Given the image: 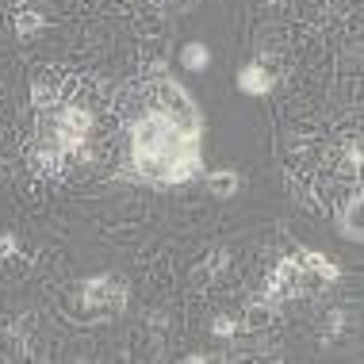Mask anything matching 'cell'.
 Masks as SVG:
<instances>
[{
    "instance_id": "obj_1",
    "label": "cell",
    "mask_w": 364,
    "mask_h": 364,
    "mask_svg": "<svg viewBox=\"0 0 364 364\" xmlns=\"http://www.w3.org/2000/svg\"><path fill=\"white\" fill-rule=\"evenodd\" d=\"M203 131H184L161 112L146 107L139 119L131 123V165L134 176L157 188H173L192 176L203 173V154H200Z\"/></svg>"
},
{
    "instance_id": "obj_2",
    "label": "cell",
    "mask_w": 364,
    "mask_h": 364,
    "mask_svg": "<svg viewBox=\"0 0 364 364\" xmlns=\"http://www.w3.org/2000/svg\"><path fill=\"white\" fill-rule=\"evenodd\" d=\"M146 107H154V112H161L165 119H173L176 127H184V131H203V112L200 104H196V96L184 88L176 77L161 73L157 77V85L146 92Z\"/></svg>"
},
{
    "instance_id": "obj_3",
    "label": "cell",
    "mask_w": 364,
    "mask_h": 364,
    "mask_svg": "<svg viewBox=\"0 0 364 364\" xmlns=\"http://www.w3.org/2000/svg\"><path fill=\"white\" fill-rule=\"evenodd\" d=\"M88 134H92V115L77 104H58L46 119V142H54L65 157L81 154L88 146Z\"/></svg>"
},
{
    "instance_id": "obj_4",
    "label": "cell",
    "mask_w": 364,
    "mask_h": 364,
    "mask_svg": "<svg viewBox=\"0 0 364 364\" xmlns=\"http://www.w3.org/2000/svg\"><path fill=\"white\" fill-rule=\"evenodd\" d=\"M77 303L88 307L92 318H115L127 307V284L112 272H100V277H88L77 284Z\"/></svg>"
},
{
    "instance_id": "obj_5",
    "label": "cell",
    "mask_w": 364,
    "mask_h": 364,
    "mask_svg": "<svg viewBox=\"0 0 364 364\" xmlns=\"http://www.w3.org/2000/svg\"><path fill=\"white\" fill-rule=\"evenodd\" d=\"M364 196H360V188H353V196H349V203H346V211L338 215V234L346 242H353V245H360L364 242V226H360V219H364Z\"/></svg>"
},
{
    "instance_id": "obj_6",
    "label": "cell",
    "mask_w": 364,
    "mask_h": 364,
    "mask_svg": "<svg viewBox=\"0 0 364 364\" xmlns=\"http://www.w3.org/2000/svg\"><path fill=\"white\" fill-rule=\"evenodd\" d=\"M234 81H238V92H245V96H269L272 92V73L264 70V65H257V62L242 65Z\"/></svg>"
},
{
    "instance_id": "obj_7",
    "label": "cell",
    "mask_w": 364,
    "mask_h": 364,
    "mask_svg": "<svg viewBox=\"0 0 364 364\" xmlns=\"http://www.w3.org/2000/svg\"><path fill=\"white\" fill-rule=\"evenodd\" d=\"M62 161H65V154L58 150L54 142H46V146H38V150H31V157H27V165L38 173V176H54L58 169H62Z\"/></svg>"
},
{
    "instance_id": "obj_8",
    "label": "cell",
    "mask_w": 364,
    "mask_h": 364,
    "mask_svg": "<svg viewBox=\"0 0 364 364\" xmlns=\"http://www.w3.org/2000/svg\"><path fill=\"white\" fill-rule=\"evenodd\" d=\"M238 188H242V173H238V169H219V173L208 176V192L219 196V200L238 196Z\"/></svg>"
},
{
    "instance_id": "obj_9",
    "label": "cell",
    "mask_w": 364,
    "mask_h": 364,
    "mask_svg": "<svg viewBox=\"0 0 364 364\" xmlns=\"http://www.w3.org/2000/svg\"><path fill=\"white\" fill-rule=\"evenodd\" d=\"M299 257H303V264H307L311 272H318L326 284H338V280H341V269L326 257V253H318V250H299Z\"/></svg>"
},
{
    "instance_id": "obj_10",
    "label": "cell",
    "mask_w": 364,
    "mask_h": 364,
    "mask_svg": "<svg viewBox=\"0 0 364 364\" xmlns=\"http://www.w3.org/2000/svg\"><path fill=\"white\" fill-rule=\"evenodd\" d=\"M181 65L184 70H192V73H203L211 65V50H208V43H188L181 50Z\"/></svg>"
},
{
    "instance_id": "obj_11",
    "label": "cell",
    "mask_w": 364,
    "mask_h": 364,
    "mask_svg": "<svg viewBox=\"0 0 364 364\" xmlns=\"http://www.w3.org/2000/svg\"><path fill=\"white\" fill-rule=\"evenodd\" d=\"M277 314H280V307H269V303H261V299H257L250 311L242 314L238 322H242V330H261V326H269V322L277 318Z\"/></svg>"
},
{
    "instance_id": "obj_12",
    "label": "cell",
    "mask_w": 364,
    "mask_h": 364,
    "mask_svg": "<svg viewBox=\"0 0 364 364\" xmlns=\"http://www.w3.org/2000/svg\"><path fill=\"white\" fill-rule=\"evenodd\" d=\"M12 27H16V35H19V38H31V35H38V31L46 27V16H43V12H35V8H23V12H16Z\"/></svg>"
},
{
    "instance_id": "obj_13",
    "label": "cell",
    "mask_w": 364,
    "mask_h": 364,
    "mask_svg": "<svg viewBox=\"0 0 364 364\" xmlns=\"http://www.w3.org/2000/svg\"><path fill=\"white\" fill-rule=\"evenodd\" d=\"M238 330H242V322L230 318V314H219V318L211 322V333H215V338H234Z\"/></svg>"
},
{
    "instance_id": "obj_14",
    "label": "cell",
    "mask_w": 364,
    "mask_h": 364,
    "mask_svg": "<svg viewBox=\"0 0 364 364\" xmlns=\"http://www.w3.org/2000/svg\"><path fill=\"white\" fill-rule=\"evenodd\" d=\"M223 264H226V250H215V253H211V257H208V261H203V264H200V269H196V280H200V284H203V280H208V272H215V269H223Z\"/></svg>"
},
{
    "instance_id": "obj_15",
    "label": "cell",
    "mask_w": 364,
    "mask_h": 364,
    "mask_svg": "<svg viewBox=\"0 0 364 364\" xmlns=\"http://www.w3.org/2000/svg\"><path fill=\"white\" fill-rule=\"evenodd\" d=\"M31 104L38 107V112H54V107H58L54 88H35V92H31Z\"/></svg>"
},
{
    "instance_id": "obj_16",
    "label": "cell",
    "mask_w": 364,
    "mask_h": 364,
    "mask_svg": "<svg viewBox=\"0 0 364 364\" xmlns=\"http://www.w3.org/2000/svg\"><path fill=\"white\" fill-rule=\"evenodd\" d=\"M16 250H19V242H16V234H0V261H8V257H16Z\"/></svg>"
}]
</instances>
